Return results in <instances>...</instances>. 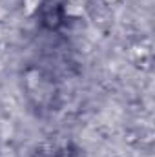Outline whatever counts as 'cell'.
Returning <instances> with one entry per match:
<instances>
[{"label":"cell","instance_id":"obj_1","mask_svg":"<svg viewBox=\"0 0 155 157\" xmlns=\"http://www.w3.org/2000/svg\"><path fill=\"white\" fill-rule=\"evenodd\" d=\"M84 9V0H68L66 4V15L70 17H82Z\"/></svg>","mask_w":155,"mask_h":157},{"label":"cell","instance_id":"obj_3","mask_svg":"<svg viewBox=\"0 0 155 157\" xmlns=\"http://www.w3.org/2000/svg\"><path fill=\"white\" fill-rule=\"evenodd\" d=\"M104 2H108V4H112V2H115V0H104Z\"/></svg>","mask_w":155,"mask_h":157},{"label":"cell","instance_id":"obj_2","mask_svg":"<svg viewBox=\"0 0 155 157\" xmlns=\"http://www.w3.org/2000/svg\"><path fill=\"white\" fill-rule=\"evenodd\" d=\"M40 2H42V0H24V9H26V13H28V15L35 13V11L39 9Z\"/></svg>","mask_w":155,"mask_h":157}]
</instances>
